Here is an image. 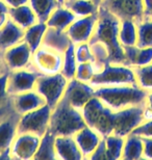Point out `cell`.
<instances>
[{
  "mask_svg": "<svg viewBox=\"0 0 152 160\" xmlns=\"http://www.w3.org/2000/svg\"><path fill=\"white\" fill-rule=\"evenodd\" d=\"M120 23V19L109 12L107 9L100 6L98 11V21L89 44H102L108 52V62L125 65L124 48L119 40Z\"/></svg>",
  "mask_w": 152,
  "mask_h": 160,
  "instance_id": "obj_1",
  "label": "cell"
},
{
  "mask_svg": "<svg viewBox=\"0 0 152 160\" xmlns=\"http://www.w3.org/2000/svg\"><path fill=\"white\" fill-rule=\"evenodd\" d=\"M148 92L138 84L98 86L95 96L114 111L145 103Z\"/></svg>",
  "mask_w": 152,
  "mask_h": 160,
  "instance_id": "obj_2",
  "label": "cell"
},
{
  "mask_svg": "<svg viewBox=\"0 0 152 160\" xmlns=\"http://www.w3.org/2000/svg\"><path fill=\"white\" fill-rule=\"evenodd\" d=\"M86 126L81 110L73 107L65 98L52 108L49 130L55 136H73Z\"/></svg>",
  "mask_w": 152,
  "mask_h": 160,
  "instance_id": "obj_3",
  "label": "cell"
},
{
  "mask_svg": "<svg viewBox=\"0 0 152 160\" xmlns=\"http://www.w3.org/2000/svg\"><path fill=\"white\" fill-rule=\"evenodd\" d=\"M90 83L94 88L137 84V78L132 67L107 62L98 73H96Z\"/></svg>",
  "mask_w": 152,
  "mask_h": 160,
  "instance_id": "obj_4",
  "label": "cell"
},
{
  "mask_svg": "<svg viewBox=\"0 0 152 160\" xmlns=\"http://www.w3.org/2000/svg\"><path fill=\"white\" fill-rule=\"evenodd\" d=\"M68 82L69 80L61 73L55 75H40L34 89L44 98L46 104L53 108L63 99Z\"/></svg>",
  "mask_w": 152,
  "mask_h": 160,
  "instance_id": "obj_5",
  "label": "cell"
},
{
  "mask_svg": "<svg viewBox=\"0 0 152 160\" xmlns=\"http://www.w3.org/2000/svg\"><path fill=\"white\" fill-rule=\"evenodd\" d=\"M51 108L45 104L38 109L21 114L18 122V133H31L42 137L49 130Z\"/></svg>",
  "mask_w": 152,
  "mask_h": 160,
  "instance_id": "obj_6",
  "label": "cell"
},
{
  "mask_svg": "<svg viewBox=\"0 0 152 160\" xmlns=\"http://www.w3.org/2000/svg\"><path fill=\"white\" fill-rule=\"evenodd\" d=\"M64 53L44 45L32 53L31 68L41 75H55L61 72Z\"/></svg>",
  "mask_w": 152,
  "mask_h": 160,
  "instance_id": "obj_7",
  "label": "cell"
},
{
  "mask_svg": "<svg viewBox=\"0 0 152 160\" xmlns=\"http://www.w3.org/2000/svg\"><path fill=\"white\" fill-rule=\"evenodd\" d=\"M144 121V104L115 111V128L113 134L126 137Z\"/></svg>",
  "mask_w": 152,
  "mask_h": 160,
  "instance_id": "obj_8",
  "label": "cell"
},
{
  "mask_svg": "<svg viewBox=\"0 0 152 160\" xmlns=\"http://www.w3.org/2000/svg\"><path fill=\"white\" fill-rule=\"evenodd\" d=\"M102 8L107 9L120 20H134L137 23L143 20L144 0H102Z\"/></svg>",
  "mask_w": 152,
  "mask_h": 160,
  "instance_id": "obj_9",
  "label": "cell"
},
{
  "mask_svg": "<svg viewBox=\"0 0 152 160\" xmlns=\"http://www.w3.org/2000/svg\"><path fill=\"white\" fill-rule=\"evenodd\" d=\"M40 75V73L31 68V66L25 69L9 71L8 82V92L9 96L34 89L35 83Z\"/></svg>",
  "mask_w": 152,
  "mask_h": 160,
  "instance_id": "obj_10",
  "label": "cell"
},
{
  "mask_svg": "<svg viewBox=\"0 0 152 160\" xmlns=\"http://www.w3.org/2000/svg\"><path fill=\"white\" fill-rule=\"evenodd\" d=\"M95 97V88L88 82H83L75 77L70 79L65 91L64 97L73 107L80 109Z\"/></svg>",
  "mask_w": 152,
  "mask_h": 160,
  "instance_id": "obj_11",
  "label": "cell"
},
{
  "mask_svg": "<svg viewBox=\"0 0 152 160\" xmlns=\"http://www.w3.org/2000/svg\"><path fill=\"white\" fill-rule=\"evenodd\" d=\"M20 114L13 110L0 121V159H12L11 147L18 134V122Z\"/></svg>",
  "mask_w": 152,
  "mask_h": 160,
  "instance_id": "obj_12",
  "label": "cell"
},
{
  "mask_svg": "<svg viewBox=\"0 0 152 160\" xmlns=\"http://www.w3.org/2000/svg\"><path fill=\"white\" fill-rule=\"evenodd\" d=\"M41 137L31 133H18L11 147L12 159H34L40 146Z\"/></svg>",
  "mask_w": 152,
  "mask_h": 160,
  "instance_id": "obj_13",
  "label": "cell"
},
{
  "mask_svg": "<svg viewBox=\"0 0 152 160\" xmlns=\"http://www.w3.org/2000/svg\"><path fill=\"white\" fill-rule=\"evenodd\" d=\"M97 21H98V12L88 17L77 18L66 30L71 42L75 45L89 43L95 30Z\"/></svg>",
  "mask_w": 152,
  "mask_h": 160,
  "instance_id": "obj_14",
  "label": "cell"
},
{
  "mask_svg": "<svg viewBox=\"0 0 152 160\" xmlns=\"http://www.w3.org/2000/svg\"><path fill=\"white\" fill-rule=\"evenodd\" d=\"M3 57L9 71H16L30 67L32 51L23 41L5 50L3 52Z\"/></svg>",
  "mask_w": 152,
  "mask_h": 160,
  "instance_id": "obj_15",
  "label": "cell"
},
{
  "mask_svg": "<svg viewBox=\"0 0 152 160\" xmlns=\"http://www.w3.org/2000/svg\"><path fill=\"white\" fill-rule=\"evenodd\" d=\"M11 103L13 109L21 116L44 106L46 101L35 89H32L29 92L11 96Z\"/></svg>",
  "mask_w": 152,
  "mask_h": 160,
  "instance_id": "obj_16",
  "label": "cell"
},
{
  "mask_svg": "<svg viewBox=\"0 0 152 160\" xmlns=\"http://www.w3.org/2000/svg\"><path fill=\"white\" fill-rule=\"evenodd\" d=\"M73 136L83 156V159L90 158V156L95 151L100 140L102 139V136L89 126L83 127Z\"/></svg>",
  "mask_w": 152,
  "mask_h": 160,
  "instance_id": "obj_17",
  "label": "cell"
},
{
  "mask_svg": "<svg viewBox=\"0 0 152 160\" xmlns=\"http://www.w3.org/2000/svg\"><path fill=\"white\" fill-rule=\"evenodd\" d=\"M24 41V29L17 25L11 18L0 28V51L5 50Z\"/></svg>",
  "mask_w": 152,
  "mask_h": 160,
  "instance_id": "obj_18",
  "label": "cell"
},
{
  "mask_svg": "<svg viewBox=\"0 0 152 160\" xmlns=\"http://www.w3.org/2000/svg\"><path fill=\"white\" fill-rule=\"evenodd\" d=\"M56 158L60 160H81L83 156L74 139V136H56Z\"/></svg>",
  "mask_w": 152,
  "mask_h": 160,
  "instance_id": "obj_19",
  "label": "cell"
},
{
  "mask_svg": "<svg viewBox=\"0 0 152 160\" xmlns=\"http://www.w3.org/2000/svg\"><path fill=\"white\" fill-rule=\"evenodd\" d=\"M72 44L67 31H63L53 27H48L45 33L43 45L51 49L64 53Z\"/></svg>",
  "mask_w": 152,
  "mask_h": 160,
  "instance_id": "obj_20",
  "label": "cell"
},
{
  "mask_svg": "<svg viewBox=\"0 0 152 160\" xmlns=\"http://www.w3.org/2000/svg\"><path fill=\"white\" fill-rule=\"evenodd\" d=\"M77 19V17L65 5H60L51 12L46 24L48 27H53L56 29L66 31L71 24Z\"/></svg>",
  "mask_w": 152,
  "mask_h": 160,
  "instance_id": "obj_21",
  "label": "cell"
},
{
  "mask_svg": "<svg viewBox=\"0 0 152 160\" xmlns=\"http://www.w3.org/2000/svg\"><path fill=\"white\" fill-rule=\"evenodd\" d=\"M8 17L24 30L39 22L37 15L32 11L29 4L17 6V8H9Z\"/></svg>",
  "mask_w": 152,
  "mask_h": 160,
  "instance_id": "obj_22",
  "label": "cell"
},
{
  "mask_svg": "<svg viewBox=\"0 0 152 160\" xmlns=\"http://www.w3.org/2000/svg\"><path fill=\"white\" fill-rule=\"evenodd\" d=\"M143 151H144V142L142 136L137 135L134 133H130L125 137L122 159L124 160L143 159Z\"/></svg>",
  "mask_w": 152,
  "mask_h": 160,
  "instance_id": "obj_23",
  "label": "cell"
},
{
  "mask_svg": "<svg viewBox=\"0 0 152 160\" xmlns=\"http://www.w3.org/2000/svg\"><path fill=\"white\" fill-rule=\"evenodd\" d=\"M47 28L46 22H37L24 30V42L29 46L32 53L43 45Z\"/></svg>",
  "mask_w": 152,
  "mask_h": 160,
  "instance_id": "obj_24",
  "label": "cell"
},
{
  "mask_svg": "<svg viewBox=\"0 0 152 160\" xmlns=\"http://www.w3.org/2000/svg\"><path fill=\"white\" fill-rule=\"evenodd\" d=\"M55 138L56 136L48 130L43 136L41 137L40 146L37 153H35L34 160H43V159H57L55 153Z\"/></svg>",
  "mask_w": 152,
  "mask_h": 160,
  "instance_id": "obj_25",
  "label": "cell"
},
{
  "mask_svg": "<svg viewBox=\"0 0 152 160\" xmlns=\"http://www.w3.org/2000/svg\"><path fill=\"white\" fill-rule=\"evenodd\" d=\"M119 40L122 46H134L138 43V23L134 20H121Z\"/></svg>",
  "mask_w": 152,
  "mask_h": 160,
  "instance_id": "obj_26",
  "label": "cell"
},
{
  "mask_svg": "<svg viewBox=\"0 0 152 160\" xmlns=\"http://www.w3.org/2000/svg\"><path fill=\"white\" fill-rule=\"evenodd\" d=\"M64 5L69 8L77 18L95 15L98 12L100 8L91 0H73V1L65 2Z\"/></svg>",
  "mask_w": 152,
  "mask_h": 160,
  "instance_id": "obj_27",
  "label": "cell"
},
{
  "mask_svg": "<svg viewBox=\"0 0 152 160\" xmlns=\"http://www.w3.org/2000/svg\"><path fill=\"white\" fill-rule=\"evenodd\" d=\"M28 4L37 15L39 22H46L51 12L60 6L57 0H29Z\"/></svg>",
  "mask_w": 152,
  "mask_h": 160,
  "instance_id": "obj_28",
  "label": "cell"
},
{
  "mask_svg": "<svg viewBox=\"0 0 152 160\" xmlns=\"http://www.w3.org/2000/svg\"><path fill=\"white\" fill-rule=\"evenodd\" d=\"M76 56H75V44H71L68 49L64 52L63 57V68H61V74L68 80L75 77V73L77 69Z\"/></svg>",
  "mask_w": 152,
  "mask_h": 160,
  "instance_id": "obj_29",
  "label": "cell"
},
{
  "mask_svg": "<svg viewBox=\"0 0 152 160\" xmlns=\"http://www.w3.org/2000/svg\"><path fill=\"white\" fill-rule=\"evenodd\" d=\"M106 142V149L109 160H118L122 159L123 148H124L125 137L111 134V135L104 137Z\"/></svg>",
  "mask_w": 152,
  "mask_h": 160,
  "instance_id": "obj_30",
  "label": "cell"
},
{
  "mask_svg": "<svg viewBox=\"0 0 152 160\" xmlns=\"http://www.w3.org/2000/svg\"><path fill=\"white\" fill-rule=\"evenodd\" d=\"M137 84L147 92H152V63L143 67H134Z\"/></svg>",
  "mask_w": 152,
  "mask_h": 160,
  "instance_id": "obj_31",
  "label": "cell"
},
{
  "mask_svg": "<svg viewBox=\"0 0 152 160\" xmlns=\"http://www.w3.org/2000/svg\"><path fill=\"white\" fill-rule=\"evenodd\" d=\"M140 48L152 47V20L143 19L138 23V43Z\"/></svg>",
  "mask_w": 152,
  "mask_h": 160,
  "instance_id": "obj_32",
  "label": "cell"
},
{
  "mask_svg": "<svg viewBox=\"0 0 152 160\" xmlns=\"http://www.w3.org/2000/svg\"><path fill=\"white\" fill-rule=\"evenodd\" d=\"M98 72H99V70L94 62H81V63H78V65H77L75 78L80 80V81L90 83L91 80L93 79V77L95 76V74Z\"/></svg>",
  "mask_w": 152,
  "mask_h": 160,
  "instance_id": "obj_33",
  "label": "cell"
},
{
  "mask_svg": "<svg viewBox=\"0 0 152 160\" xmlns=\"http://www.w3.org/2000/svg\"><path fill=\"white\" fill-rule=\"evenodd\" d=\"M75 56L78 63L92 62L95 63V57L92 52L89 43H81L75 45Z\"/></svg>",
  "mask_w": 152,
  "mask_h": 160,
  "instance_id": "obj_34",
  "label": "cell"
},
{
  "mask_svg": "<svg viewBox=\"0 0 152 160\" xmlns=\"http://www.w3.org/2000/svg\"><path fill=\"white\" fill-rule=\"evenodd\" d=\"M152 63V47L140 48L139 47L134 67H143Z\"/></svg>",
  "mask_w": 152,
  "mask_h": 160,
  "instance_id": "obj_35",
  "label": "cell"
},
{
  "mask_svg": "<svg viewBox=\"0 0 152 160\" xmlns=\"http://www.w3.org/2000/svg\"><path fill=\"white\" fill-rule=\"evenodd\" d=\"M8 73L0 76V107L11 104V96L8 92Z\"/></svg>",
  "mask_w": 152,
  "mask_h": 160,
  "instance_id": "obj_36",
  "label": "cell"
},
{
  "mask_svg": "<svg viewBox=\"0 0 152 160\" xmlns=\"http://www.w3.org/2000/svg\"><path fill=\"white\" fill-rule=\"evenodd\" d=\"M89 159L92 160H109L108 159V154H107V149H106V142L105 138L102 137V139L100 140V142L98 143L97 148L95 149V151L93 152V154L90 156Z\"/></svg>",
  "mask_w": 152,
  "mask_h": 160,
  "instance_id": "obj_37",
  "label": "cell"
},
{
  "mask_svg": "<svg viewBox=\"0 0 152 160\" xmlns=\"http://www.w3.org/2000/svg\"><path fill=\"white\" fill-rule=\"evenodd\" d=\"M132 133L142 137H152V119L145 120L140 126L132 131Z\"/></svg>",
  "mask_w": 152,
  "mask_h": 160,
  "instance_id": "obj_38",
  "label": "cell"
},
{
  "mask_svg": "<svg viewBox=\"0 0 152 160\" xmlns=\"http://www.w3.org/2000/svg\"><path fill=\"white\" fill-rule=\"evenodd\" d=\"M144 118L145 120L152 119V92H148L144 103Z\"/></svg>",
  "mask_w": 152,
  "mask_h": 160,
  "instance_id": "obj_39",
  "label": "cell"
},
{
  "mask_svg": "<svg viewBox=\"0 0 152 160\" xmlns=\"http://www.w3.org/2000/svg\"><path fill=\"white\" fill-rule=\"evenodd\" d=\"M144 142L143 159H152V137H142Z\"/></svg>",
  "mask_w": 152,
  "mask_h": 160,
  "instance_id": "obj_40",
  "label": "cell"
},
{
  "mask_svg": "<svg viewBox=\"0 0 152 160\" xmlns=\"http://www.w3.org/2000/svg\"><path fill=\"white\" fill-rule=\"evenodd\" d=\"M143 19L152 20V0H144Z\"/></svg>",
  "mask_w": 152,
  "mask_h": 160,
  "instance_id": "obj_41",
  "label": "cell"
},
{
  "mask_svg": "<svg viewBox=\"0 0 152 160\" xmlns=\"http://www.w3.org/2000/svg\"><path fill=\"white\" fill-rule=\"evenodd\" d=\"M8 8H17V6L25 5L29 3V0H3Z\"/></svg>",
  "mask_w": 152,
  "mask_h": 160,
  "instance_id": "obj_42",
  "label": "cell"
},
{
  "mask_svg": "<svg viewBox=\"0 0 152 160\" xmlns=\"http://www.w3.org/2000/svg\"><path fill=\"white\" fill-rule=\"evenodd\" d=\"M13 110H14V109H13L12 103L8 104V105H6V106L0 107V121H1L2 119H4V118L8 116V114L11 113Z\"/></svg>",
  "mask_w": 152,
  "mask_h": 160,
  "instance_id": "obj_43",
  "label": "cell"
},
{
  "mask_svg": "<svg viewBox=\"0 0 152 160\" xmlns=\"http://www.w3.org/2000/svg\"><path fill=\"white\" fill-rule=\"evenodd\" d=\"M9 72V70L6 66V63L4 62V57H3V52L0 51V76L5 74V73Z\"/></svg>",
  "mask_w": 152,
  "mask_h": 160,
  "instance_id": "obj_44",
  "label": "cell"
},
{
  "mask_svg": "<svg viewBox=\"0 0 152 160\" xmlns=\"http://www.w3.org/2000/svg\"><path fill=\"white\" fill-rule=\"evenodd\" d=\"M8 12H0V28L6 23V21L8 20Z\"/></svg>",
  "mask_w": 152,
  "mask_h": 160,
  "instance_id": "obj_45",
  "label": "cell"
},
{
  "mask_svg": "<svg viewBox=\"0 0 152 160\" xmlns=\"http://www.w3.org/2000/svg\"><path fill=\"white\" fill-rule=\"evenodd\" d=\"M8 5L3 0H0V12H8Z\"/></svg>",
  "mask_w": 152,
  "mask_h": 160,
  "instance_id": "obj_46",
  "label": "cell"
},
{
  "mask_svg": "<svg viewBox=\"0 0 152 160\" xmlns=\"http://www.w3.org/2000/svg\"><path fill=\"white\" fill-rule=\"evenodd\" d=\"M91 1L94 2L96 5H98V6L101 5V3H102V0H91Z\"/></svg>",
  "mask_w": 152,
  "mask_h": 160,
  "instance_id": "obj_47",
  "label": "cell"
},
{
  "mask_svg": "<svg viewBox=\"0 0 152 160\" xmlns=\"http://www.w3.org/2000/svg\"><path fill=\"white\" fill-rule=\"evenodd\" d=\"M57 2L60 3V5H64L65 2H66V0H57Z\"/></svg>",
  "mask_w": 152,
  "mask_h": 160,
  "instance_id": "obj_48",
  "label": "cell"
},
{
  "mask_svg": "<svg viewBox=\"0 0 152 160\" xmlns=\"http://www.w3.org/2000/svg\"><path fill=\"white\" fill-rule=\"evenodd\" d=\"M67 1H73V0H66V2H67Z\"/></svg>",
  "mask_w": 152,
  "mask_h": 160,
  "instance_id": "obj_49",
  "label": "cell"
}]
</instances>
